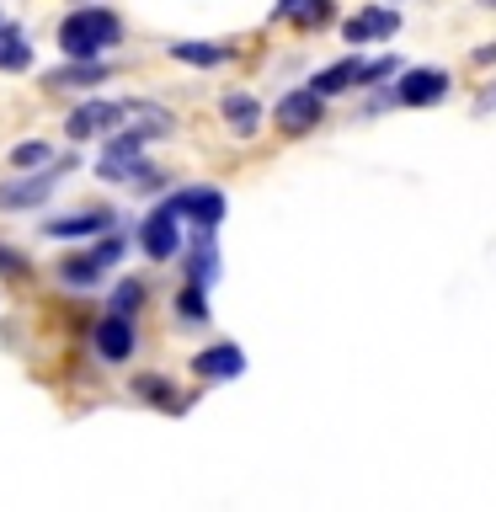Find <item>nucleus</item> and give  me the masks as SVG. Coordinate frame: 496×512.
Returning <instances> with one entry per match:
<instances>
[{"label":"nucleus","mask_w":496,"mask_h":512,"mask_svg":"<svg viewBox=\"0 0 496 512\" xmlns=\"http://www.w3.org/2000/svg\"><path fill=\"white\" fill-rule=\"evenodd\" d=\"M16 70H32V43L16 22H0V75H16Z\"/></svg>","instance_id":"6ab92c4d"},{"label":"nucleus","mask_w":496,"mask_h":512,"mask_svg":"<svg viewBox=\"0 0 496 512\" xmlns=\"http://www.w3.org/2000/svg\"><path fill=\"white\" fill-rule=\"evenodd\" d=\"M480 6H496V0H480Z\"/></svg>","instance_id":"c85d7f7f"},{"label":"nucleus","mask_w":496,"mask_h":512,"mask_svg":"<svg viewBox=\"0 0 496 512\" xmlns=\"http://www.w3.org/2000/svg\"><path fill=\"white\" fill-rule=\"evenodd\" d=\"M38 166H54V144H43V139L11 144V171H38Z\"/></svg>","instance_id":"aec40b11"},{"label":"nucleus","mask_w":496,"mask_h":512,"mask_svg":"<svg viewBox=\"0 0 496 512\" xmlns=\"http://www.w3.org/2000/svg\"><path fill=\"white\" fill-rule=\"evenodd\" d=\"M128 102H107V96H86L80 107H70V118H64V134H70V144H91V139H107L118 134Z\"/></svg>","instance_id":"39448f33"},{"label":"nucleus","mask_w":496,"mask_h":512,"mask_svg":"<svg viewBox=\"0 0 496 512\" xmlns=\"http://www.w3.org/2000/svg\"><path fill=\"white\" fill-rule=\"evenodd\" d=\"M326 102H331V96H320L315 86H294V91L278 96L272 123H278L283 134H315V128L326 123Z\"/></svg>","instance_id":"0eeeda50"},{"label":"nucleus","mask_w":496,"mask_h":512,"mask_svg":"<svg viewBox=\"0 0 496 512\" xmlns=\"http://www.w3.org/2000/svg\"><path fill=\"white\" fill-rule=\"evenodd\" d=\"M150 139H160L155 128H118V134H107L102 155H96V176H102V182H134Z\"/></svg>","instance_id":"7ed1b4c3"},{"label":"nucleus","mask_w":496,"mask_h":512,"mask_svg":"<svg viewBox=\"0 0 496 512\" xmlns=\"http://www.w3.org/2000/svg\"><path fill=\"white\" fill-rule=\"evenodd\" d=\"M118 43H123V22L107 6H75L59 22V54L64 59H102Z\"/></svg>","instance_id":"f257e3e1"},{"label":"nucleus","mask_w":496,"mask_h":512,"mask_svg":"<svg viewBox=\"0 0 496 512\" xmlns=\"http://www.w3.org/2000/svg\"><path fill=\"white\" fill-rule=\"evenodd\" d=\"M475 64H496V43L491 48H475Z\"/></svg>","instance_id":"cd10ccee"},{"label":"nucleus","mask_w":496,"mask_h":512,"mask_svg":"<svg viewBox=\"0 0 496 512\" xmlns=\"http://www.w3.org/2000/svg\"><path fill=\"white\" fill-rule=\"evenodd\" d=\"M112 80V64L107 59H64L59 70L43 75L48 91H91V86H107Z\"/></svg>","instance_id":"ddd939ff"},{"label":"nucleus","mask_w":496,"mask_h":512,"mask_svg":"<svg viewBox=\"0 0 496 512\" xmlns=\"http://www.w3.org/2000/svg\"><path fill=\"white\" fill-rule=\"evenodd\" d=\"M118 262H123V240H118V230H107V235H96V246L64 256V262H59V283L91 288V283H102V272H112Z\"/></svg>","instance_id":"20e7f679"},{"label":"nucleus","mask_w":496,"mask_h":512,"mask_svg":"<svg viewBox=\"0 0 496 512\" xmlns=\"http://www.w3.org/2000/svg\"><path fill=\"white\" fill-rule=\"evenodd\" d=\"M187 278L192 283H214L219 278V246H214V230H198V240L187 246Z\"/></svg>","instance_id":"a211bd4d"},{"label":"nucleus","mask_w":496,"mask_h":512,"mask_svg":"<svg viewBox=\"0 0 496 512\" xmlns=\"http://www.w3.org/2000/svg\"><path fill=\"white\" fill-rule=\"evenodd\" d=\"M326 22H331V0H310V6L294 16V27H304V32H310V27H326Z\"/></svg>","instance_id":"b1692460"},{"label":"nucleus","mask_w":496,"mask_h":512,"mask_svg":"<svg viewBox=\"0 0 496 512\" xmlns=\"http://www.w3.org/2000/svg\"><path fill=\"white\" fill-rule=\"evenodd\" d=\"M139 251L150 256V262H171V256H182V214H176L171 203H155L150 214L139 219Z\"/></svg>","instance_id":"423d86ee"},{"label":"nucleus","mask_w":496,"mask_h":512,"mask_svg":"<svg viewBox=\"0 0 496 512\" xmlns=\"http://www.w3.org/2000/svg\"><path fill=\"white\" fill-rule=\"evenodd\" d=\"M166 203H171L187 224H198V230H219L224 214H230V203H224L219 187H176Z\"/></svg>","instance_id":"1a4fd4ad"},{"label":"nucleus","mask_w":496,"mask_h":512,"mask_svg":"<svg viewBox=\"0 0 496 512\" xmlns=\"http://www.w3.org/2000/svg\"><path fill=\"white\" fill-rule=\"evenodd\" d=\"M118 230V214L112 208H75V214H59V219H43V235L48 240H96Z\"/></svg>","instance_id":"9d476101"},{"label":"nucleus","mask_w":496,"mask_h":512,"mask_svg":"<svg viewBox=\"0 0 496 512\" xmlns=\"http://www.w3.org/2000/svg\"><path fill=\"white\" fill-rule=\"evenodd\" d=\"M107 310H118V315H139V310H144V283H139V278H123V283H112V294H107Z\"/></svg>","instance_id":"4be33fe9"},{"label":"nucleus","mask_w":496,"mask_h":512,"mask_svg":"<svg viewBox=\"0 0 496 512\" xmlns=\"http://www.w3.org/2000/svg\"><path fill=\"white\" fill-rule=\"evenodd\" d=\"M491 102H496V96H491Z\"/></svg>","instance_id":"c756f323"},{"label":"nucleus","mask_w":496,"mask_h":512,"mask_svg":"<svg viewBox=\"0 0 496 512\" xmlns=\"http://www.w3.org/2000/svg\"><path fill=\"white\" fill-rule=\"evenodd\" d=\"M64 171H75V155H59L54 166L38 171H16L11 182H0V214H32L54 198V187L64 182Z\"/></svg>","instance_id":"f03ea898"},{"label":"nucleus","mask_w":496,"mask_h":512,"mask_svg":"<svg viewBox=\"0 0 496 512\" xmlns=\"http://www.w3.org/2000/svg\"><path fill=\"white\" fill-rule=\"evenodd\" d=\"M134 395H139V400H155V406H166V411H182V400H176L171 379H160V374H139V379H134Z\"/></svg>","instance_id":"412c9836"},{"label":"nucleus","mask_w":496,"mask_h":512,"mask_svg":"<svg viewBox=\"0 0 496 512\" xmlns=\"http://www.w3.org/2000/svg\"><path fill=\"white\" fill-rule=\"evenodd\" d=\"M0 272H27V256L16 246H0Z\"/></svg>","instance_id":"a878e982"},{"label":"nucleus","mask_w":496,"mask_h":512,"mask_svg":"<svg viewBox=\"0 0 496 512\" xmlns=\"http://www.w3.org/2000/svg\"><path fill=\"white\" fill-rule=\"evenodd\" d=\"M203 294H208V288L187 278V283H182V294H176V315L192 320V326H203V320H208V299H203Z\"/></svg>","instance_id":"5701e85b"},{"label":"nucleus","mask_w":496,"mask_h":512,"mask_svg":"<svg viewBox=\"0 0 496 512\" xmlns=\"http://www.w3.org/2000/svg\"><path fill=\"white\" fill-rule=\"evenodd\" d=\"M166 182H171V176H166V171H155L150 160H144V166H139V176H134V182H128V187H134V192H160Z\"/></svg>","instance_id":"393cba45"},{"label":"nucleus","mask_w":496,"mask_h":512,"mask_svg":"<svg viewBox=\"0 0 496 512\" xmlns=\"http://www.w3.org/2000/svg\"><path fill=\"white\" fill-rule=\"evenodd\" d=\"M134 315H118V310H107L102 315V326L91 331V347H96V358L102 363H128L134 358Z\"/></svg>","instance_id":"f8f14e48"},{"label":"nucleus","mask_w":496,"mask_h":512,"mask_svg":"<svg viewBox=\"0 0 496 512\" xmlns=\"http://www.w3.org/2000/svg\"><path fill=\"white\" fill-rule=\"evenodd\" d=\"M395 32H400V11L395 6H363L358 16L342 22L347 43H374V38H395Z\"/></svg>","instance_id":"4468645a"},{"label":"nucleus","mask_w":496,"mask_h":512,"mask_svg":"<svg viewBox=\"0 0 496 512\" xmlns=\"http://www.w3.org/2000/svg\"><path fill=\"white\" fill-rule=\"evenodd\" d=\"M219 112H224V123H230L235 139H251L256 128H262V102H256L251 91H224Z\"/></svg>","instance_id":"dca6fc26"},{"label":"nucleus","mask_w":496,"mask_h":512,"mask_svg":"<svg viewBox=\"0 0 496 512\" xmlns=\"http://www.w3.org/2000/svg\"><path fill=\"white\" fill-rule=\"evenodd\" d=\"M246 374V352H240V342H214L203 352H192V379L203 384H230Z\"/></svg>","instance_id":"9b49d317"},{"label":"nucleus","mask_w":496,"mask_h":512,"mask_svg":"<svg viewBox=\"0 0 496 512\" xmlns=\"http://www.w3.org/2000/svg\"><path fill=\"white\" fill-rule=\"evenodd\" d=\"M358 80H363V59H358V54H347V59L326 64V70H315L310 86H315L320 96H342V91H358Z\"/></svg>","instance_id":"f3484780"},{"label":"nucleus","mask_w":496,"mask_h":512,"mask_svg":"<svg viewBox=\"0 0 496 512\" xmlns=\"http://www.w3.org/2000/svg\"><path fill=\"white\" fill-rule=\"evenodd\" d=\"M448 91H454L448 70H427V64H416V70H400L395 75V86H390L384 102H395V107H438Z\"/></svg>","instance_id":"6e6552de"},{"label":"nucleus","mask_w":496,"mask_h":512,"mask_svg":"<svg viewBox=\"0 0 496 512\" xmlns=\"http://www.w3.org/2000/svg\"><path fill=\"white\" fill-rule=\"evenodd\" d=\"M304 6H310V0H278V6H272V22H294Z\"/></svg>","instance_id":"bb28decb"},{"label":"nucleus","mask_w":496,"mask_h":512,"mask_svg":"<svg viewBox=\"0 0 496 512\" xmlns=\"http://www.w3.org/2000/svg\"><path fill=\"white\" fill-rule=\"evenodd\" d=\"M166 54L176 64H192V70H214V64H230L235 59V43H214V38H182L171 43Z\"/></svg>","instance_id":"2eb2a0df"}]
</instances>
